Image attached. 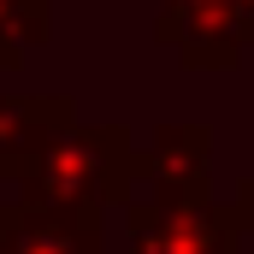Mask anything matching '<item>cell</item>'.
<instances>
[{"label":"cell","instance_id":"3","mask_svg":"<svg viewBox=\"0 0 254 254\" xmlns=\"http://www.w3.org/2000/svg\"><path fill=\"white\" fill-rule=\"evenodd\" d=\"M207 166H213L207 125H160L136 154V184H148V201H207Z\"/></svg>","mask_w":254,"mask_h":254},{"label":"cell","instance_id":"4","mask_svg":"<svg viewBox=\"0 0 254 254\" xmlns=\"http://www.w3.org/2000/svg\"><path fill=\"white\" fill-rule=\"evenodd\" d=\"M0 254H101V219L6 201L0 207Z\"/></svg>","mask_w":254,"mask_h":254},{"label":"cell","instance_id":"1","mask_svg":"<svg viewBox=\"0 0 254 254\" xmlns=\"http://www.w3.org/2000/svg\"><path fill=\"white\" fill-rule=\"evenodd\" d=\"M6 184H18V201L65 207L101 219L107 207L130 201L136 190V148L119 125H65L36 160H24Z\"/></svg>","mask_w":254,"mask_h":254},{"label":"cell","instance_id":"5","mask_svg":"<svg viewBox=\"0 0 254 254\" xmlns=\"http://www.w3.org/2000/svg\"><path fill=\"white\" fill-rule=\"evenodd\" d=\"M65 125H77V107L65 95H0V178L36 160Z\"/></svg>","mask_w":254,"mask_h":254},{"label":"cell","instance_id":"6","mask_svg":"<svg viewBox=\"0 0 254 254\" xmlns=\"http://www.w3.org/2000/svg\"><path fill=\"white\" fill-rule=\"evenodd\" d=\"M30 42H48V0H0V65H18Z\"/></svg>","mask_w":254,"mask_h":254},{"label":"cell","instance_id":"2","mask_svg":"<svg viewBox=\"0 0 254 254\" xmlns=\"http://www.w3.org/2000/svg\"><path fill=\"white\" fill-rule=\"evenodd\" d=\"M130 254H237V219L213 201H125Z\"/></svg>","mask_w":254,"mask_h":254},{"label":"cell","instance_id":"7","mask_svg":"<svg viewBox=\"0 0 254 254\" xmlns=\"http://www.w3.org/2000/svg\"><path fill=\"white\" fill-rule=\"evenodd\" d=\"M166 6H201V0H166Z\"/></svg>","mask_w":254,"mask_h":254}]
</instances>
